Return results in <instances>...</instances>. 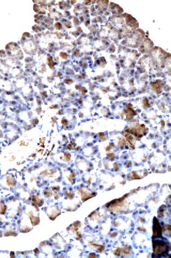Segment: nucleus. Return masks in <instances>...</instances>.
Returning a JSON list of instances; mask_svg holds the SVG:
<instances>
[{"label":"nucleus","mask_w":171,"mask_h":258,"mask_svg":"<svg viewBox=\"0 0 171 258\" xmlns=\"http://www.w3.org/2000/svg\"><path fill=\"white\" fill-rule=\"evenodd\" d=\"M154 245V251L155 254H160L165 252L167 250V246L165 245V243L161 241L156 240L153 243Z\"/></svg>","instance_id":"obj_1"},{"label":"nucleus","mask_w":171,"mask_h":258,"mask_svg":"<svg viewBox=\"0 0 171 258\" xmlns=\"http://www.w3.org/2000/svg\"><path fill=\"white\" fill-rule=\"evenodd\" d=\"M48 216L52 220H54L55 217L60 214V210L57 207H53L51 208H48L47 210Z\"/></svg>","instance_id":"obj_2"},{"label":"nucleus","mask_w":171,"mask_h":258,"mask_svg":"<svg viewBox=\"0 0 171 258\" xmlns=\"http://www.w3.org/2000/svg\"><path fill=\"white\" fill-rule=\"evenodd\" d=\"M161 234V230L159 223L156 218L154 219V226H153V235L155 237H159Z\"/></svg>","instance_id":"obj_3"},{"label":"nucleus","mask_w":171,"mask_h":258,"mask_svg":"<svg viewBox=\"0 0 171 258\" xmlns=\"http://www.w3.org/2000/svg\"><path fill=\"white\" fill-rule=\"evenodd\" d=\"M32 201L37 206H41L43 203V201L40 197L39 194L32 197Z\"/></svg>","instance_id":"obj_4"},{"label":"nucleus","mask_w":171,"mask_h":258,"mask_svg":"<svg viewBox=\"0 0 171 258\" xmlns=\"http://www.w3.org/2000/svg\"><path fill=\"white\" fill-rule=\"evenodd\" d=\"M7 206L4 202H0V214L4 215L7 211Z\"/></svg>","instance_id":"obj_5"},{"label":"nucleus","mask_w":171,"mask_h":258,"mask_svg":"<svg viewBox=\"0 0 171 258\" xmlns=\"http://www.w3.org/2000/svg\"><path fill=\"white\" fill-rule=\"evenodd\" d=\"M7 184L10 186V187H12L14 186L15 184V181L14 179L13 178H12V177H7Z\"/></svg>","instance_id":"obj_6"},{"label":"nucleus","mask_w":171,"mask_h":258,"mask_svg":"<svg viewBox=\"0 0 171 258\" xmlns=\"http://www.w3.org/2000/svg\"><path fill=\"white\" fill-rule=\"evenodd\" d=\"M90 258H96L95 255V254H92L90 256Z\"/></svg>","instance_id":"obj_7"},{"label":"nucleus","mask_w":171,"mask_h":258,"mask_svg":"<svg viewBox=\"0 0 171 258\" xmlns=\"http://www.w3.org/2000/svg\"><path fill=\"white\" fill-rule=\"evenodd\" d=\"M0 237H1V231H0Z\"/></svg>","instance_id":"obj_8"}]
</instances>
